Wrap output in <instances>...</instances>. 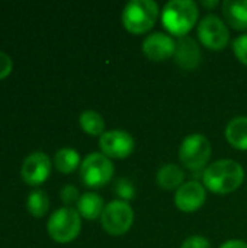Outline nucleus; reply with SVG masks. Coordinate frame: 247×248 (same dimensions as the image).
<instances>
[{"mask_svg":"<svg viewBox=\"0 0 247 248\" xmlns=\"http://www.w3.org/2000/svg\"><path fill=\"white\" fill-rule=\"evenodd\" d=\"M80 164V155L74 148H61L54 155V166L63 174L73 173Z\"/></svg>","mask_w":247,"mask_h":248,"instance_id":"18","label":"nucleus"},{"mask_svg":"<svg viewBox=\"0 0 247 248\" xmlns=\"http://www.w3.org/2000/svg\"><path fill=\"white\" fill-rule=\"evenodd\" d=\"M211 154H213L211 142L202 134L188 135L182 141L181 148H179L181 163L194 173H198L207 169Z\"/></svg>","mask_w":247,"mask_h":248,"instance_id":"4","label":"nucleus"},{"mask_svg":"<svg viewBox=\"0 0 247 248\" xmlns=\"http://www.w3.org/2000/svg\"><path fill=\"white\" fill-rule=\"evenodd\" d=\"M60 198H61V201H63L66 205H71V203H74V202H79V199H80L79 190H77V187L73 186V185L64 186V187L61 189V192H60Z\"/></svg>","mask_w":247,"mask_h":248,"instance_id":"23","label":"nucleus"},{"mask_svg":"<svg viewBox=\"0 0 247 248\" xmlns=\"http://www.w3.org/2000/svg\"><path fill=\"white\" fill-rule=\"evenodd\" d=\"M220 4V1H217V0H213V1H202V6H205V7H215V6H218Z\"/></svg>","mask_w":247,"mask_h":248,"instance_id":"27","label":"nucleus"},{"mask_svg":"<svg viewBox=\"0 0 247 248\" xmlns=\"http://www.w3.org/2000/svg\"><path fill=\"white\" fill-rule=\"evenodd\" d=\"M220 248H247V243L242 240H229Z\"/></svg>","mask_w":247,"mask_h":248,"instance_id":"26","label":"nucleus"},{"mask_svg":"<svg viewBox=\"0 0 247 248\" xmlns=\"http://www.w3.org/2000/svg\"><path fill=\"white\" fill-rule=\"evenodd\" d=\"M198 4L192 0H172L162 10V23L178 38L186 36L198 22Z\"/></svg>","mask_w":247,"mask_h":248,"instance_id":"2","label":"nucleus"},{"mask_svg":"<svg viewBox=\"0 0 247 248\" xmlns=\"http://www.w3.org/2000/svg\"><path fill=\"white\" fill-rule=\"evenodd\" d=\"M245 182L243 167L230 158L214 161L202 171V183L213 193L227 195L237 190Z\"/></svg>","mask_w":247,"mask_h":248,"instance_id":"1","label":"nucleus"},{"mask_svg":"<svg viewBox=\"0 0 247 248\" xmlns=\"http://www.w3.org/2000/svg\"><path fill=\"white\" fill-rule=\"evenodd\" d=\"M12 68H13L12 58L6 52L0 51V80L6 78L12 73Z\"/></svg>","mask_w":247,"mask_h":248,"instance_id":"25","label":"nucleus"},{"mask_svg":"<svg viewBox=\"0 0 247 248\" xmlns=\"http://www.w3.org/2000/svg\"><path fill=\"white\" fill-rule=\"evenodd\" d=\"M79 124H80V128L89 135H93V137L100 135L102 137L105 134V119L102 118L100 113H98L95 110L82 112L79 116Z\"/></svg>","mask_w":247,"mask_h":248,"instance_id":"19","label":"nucleus"},{"mask_svg":"<svg viewBox=\"0 0 247 248\" xmlns=\"http://www.w3.org/2000/svg\"><path fill=\"white\" fill-rule=\"evenodd\" d=\"M198 38L205 48L221 51L230 41V32L224 20L215 15H208L198 25Z\"/></svg>","mask_w":247,"mask_h":248,"instance_id":"8","label":"nucleus"},{"mask_svg":"<svg viewBox=\"0 0 247 248\" xmlns=\"http://www.w3.org/2000/svg\"><path fill=\"white\" fill-rule=\"evenodd\" d=\"M201 48L198 42L191 36H182L176 41V49H175V62L182 70H194L201 62Z\"/></svg>","mask_w":247,"mask_h":248,"instance_id":"13","label":"nucleus"},{"mask_svg":"<svg viewBox=\"0 0 247 248\" xmlns=\"http://www.w3.org/2000/svg\"><path fill=\"white\" fill-rule=\"evenodd\" d=\"M181 248H211L210 241L205 238V237H201V235H192L189 238H186Z\"/></svg>","mask_w":247,"mask_h":248,"instance_id":"24","label":"nucleus"},{"mask_svg":"<svg viewBox=\"0 0 247 248\" xmlns=\"http://www.w3.org/2000/svg\"><path fill=\"white\" fill-rule=\"evenodd\" d=\"M99 147L103 155L108 158H127L128 155L132 154L135 148L134 138L121 129H114V131H106L100 140H99Z\"/></svg>","mask_w":247,"mask_h":248,"instance_id":"9","label":"nucleus"},{"mask_svg":"<svg viewBox=\"0 0 247 248\" xmlns=\"http://www.w3.org/2000/svg\"><path fill=\"white\" fill-rule=\"evenodd\" d=\"M157 185L165 190H178L185 180L183 170L176 164H165L156 176Z\"/></svg>","mask_w":247,"mask_h":248,"instance_id":"17","label":"nucleus"},{"mask_svg":"<svg viewBox=\"0 0 247 248\" xmlns=\"http://www.w3.org/2000/svg\"><path fill=\"white\" fill-rule=\"evenodd\" d=\"M26 209L28 212L35 218H42L48 209H49V199L48 195L44 190H33L29 193L26 201Z\"/></svg>","mask_w":247,"mask_h":248,"instance_id":"20","label":"nucleus"},{"mask_svg":"<svg viewBox=\"0 0 247 248\" xmlns=\"http://www.w3.org/2000/svg\"><path fill=\"white\" fill-rule=\"evenodd\" d=\"M134 222V212L128 202L112 201L109 202L100 217L102 228L106 234L118 237L130 231Z\"/></svg>","mask_w":247,"mask_h":248,"instance_id":"7","label":"nucleus"},{"mask_svg":"<svg viewBox=\"0 0 247 248\" xmlns=\"http://www.w3.org/2000/svg\"><path fill=\"white\" fill-rule=\"evenodd\" d=\"M157 17L159 6L153 0H132L122 10V25L132 35L150 32Z\"/></svg>","mask_w":247,"mask_h":248,"instance_id":"3","label":"nucleus"},{"mask_svg":"<svg viewBox=\"0 0 247 248\" xmlns=\"http://www.w3.org/2000/svg\"><path fill=\"white\" fill-rule=\"evenodd\" d=\"M223 15L231 28L237 31L247 29V0H226Z\"/></svg>","mask_w":247,"mask_h":248,"instance_id":"14","label":"nucleus"},{"mask_svg":"<svg viewBox=\"0 0 247 248\" xmlns=\"http://www.w3.org/2000/svg\"><path fill=\"white\" fill-rule=\"evenodd\" d=\"M205 186L199 182L191 180L183 183L175 193V205L179 211L192 214L199 211L205 203Z\"/></svg>","mask_w":247,"mask_h":248,"instance_id":"11","label":"nucleus"},{"mask_svg":"<svg viewBox=\"0 0 247 248\" xmlns=\"http://www.w3.org/2000/svg\"><path fill=\"white\" fill-rule=\"evenodd\" d=\"M226 138L233 148L247 151V116H237L229 122Z\"/></svg>","mask_w":247,"mask_h":248,"instance_id":"15","label":"nucleus"},{"mask_svg":"<svg viewBox=\"0 0 247 248\" xmlns=\"http://www.w3.org/2000/svg\"><path fill=\"white\" fill-rule=\"evenodd\" d=\"M47 230L49 237L60 244H67L77 238L82 230L80 214L68 206L57 209L48 219Z\"/></svg>","mask_w":247,"mask_h":248,"instance_id":"5","label":"nucleus"},{"mask_svg":"<svg viewBox=\"0 0 247 248\" xmlns=\"http://www.w3.org/2000/svg\"><path fill=\"white\" fill-rule=\"evenodd\" d=\"M143 52L144 55L156 62L166 61L175 55L176 42L175 39L163 32H153L146 36L143 41Z\"/></svg>","mask_w":247,"mask_h":248,"instance_id":"12","label":"nucleus"},{"mask_svg":"<svg viewBox=\"0 0 247 248\" xmlns=\"http://www.w3.org/2000/svg\"><path fill=\"white\" fill-rule=\"evenodd\" d=\"M103 209H105L103 199L98 193H93V192H87L82 195L77 202V212L80 214V217L89 221L100 218Z\"/></svg>","mask_w":247,"mask_h":248,"instance_id":"16","label":"nucleus"},{"mask_svg":"<svg viewBox=\"0 0 247 248\" xmlns=\"http://www.w3.org/2000/svg\"><path fill=\"white\" fill-rule=\"evenodd\" d=\"M115 192L121 198V201L128 202L135 198V187L134 185L127 179H118L115 183Z\"/></svg>","mask_w":247,"mask_h":248,"instance_id":"21","label":"nucleus"},{"mask_svg":"<svg viewBox=\"0 0 247 248\" xmlns=\"http://www.w3.org/2000/svg\"><path fill=\"white\" fill-rule=\"evenodd\" d=\"M114 176V164L111 158L102 153L89 154L80 164V179L86 187L99 189L111 182Z\"/></svg>","mask_w":247,"mask_h":248,"instance_id":"6","label":"nucleus"},{"mask_svg":"<svg viewBox=\"0 0 247 248\" xmlns=\"http://www.w3.org/2000/svg\"><path fill=\"white\" fill-rule=\"evenodd\" d=\"M51 166H52L51 158L45 153L36 151V153L29 154L23 160L22 169H20V176L26 185L39 186L49 177Z\"/></svg>","mask_w":247,"mask_h":248,"instance_id":"10","label":"nucleus"},{"mask_svg":"<svg viewBox=\"0 0 247 248\" xmlns=\"http://www.w3.org/2000/svg\"><path fill=\"white\" fill-rule=\"evenodd\" d=\"M231 46H233V52L237 57V60L247 65V33L237 36L233 41Z\"/></svg>","mask_w":247,"mask_h":248,"instance_id":"22","label":"nucleus"}]
</instances>
